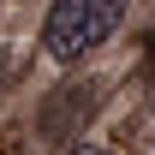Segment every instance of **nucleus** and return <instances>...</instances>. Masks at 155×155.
I'll return each mask as SVG.
<instances>
[{
    "mask_svg": "<svg viewBox=\"0 0 155 155\" xmlns=\"http://www.w3.org/2000/svg\"><path fill=\"white\" fill-rule=\"evenodd\" d=\"M101 101V78H84V84H72V90H60L48 107H42V137H72L84 119H90V107Z\"/></svg>",
    "mask_w": 155,
    "mask_h": 155,
    "instance_id": "nucleus-2",
    "label": "nucleus"
},
{
    "mask_svg": "<svg viewBox=\"0 0 155 155\" xmlns=\"http://www.w3.org/2000/svg\"><path fill=\"white\" fill-rule=\"evenodd\" d=\"M149 107H155V96H149Z\"/></svg>",
    "mask_w": 155,
    "mask_h": 155,
    "instance_id": "nucleus-4",
    "label": "nucleus"
},
{
    "mask_svg": "<svg viewBox=\"0 0 155 155\" xmlns=\"http://www.w3.org/2000/svg\"><path fill=\"white\" fill-rule=\"evenodd\" d=\"M72 155H114V149H72Z\"/></svg>",
    "mask_w": 155,
    "mask_h": 155,
    "instance_id": "nucleus-3",
    "label": "nucleus"
},
{
    "mask_svg": "<svg viewBox=\"0 0 155 155\" xmlns=\"http://www.w3.org/2000/svg\"><path fill=\"white\" fill-rule=\"evenodd\" d=\"M119 18H125V0H54L42 18V48L72 66L78 54H90L114 36Z\"/></svg>",
    "mask_w": 155,
    "mask_h": 155,
    "instance_id": "nucleus-1",
    "label": "nucleus"
}]
</instances>
